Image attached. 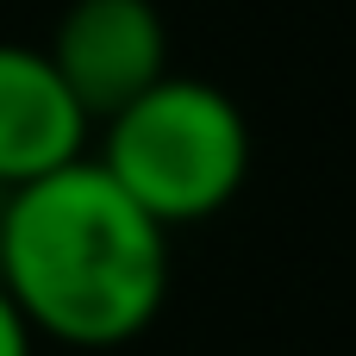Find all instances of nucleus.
Returning <instances> with one entry per match:
<instances>
[{
    "label": "nucleus",
    "instance_id": "nucleus-1",
    "mask_svg": "<svg viewBox=\"0 0 356 356\" xmlns=\"http://www.w3.org/2000/svg\"><path fill=\"white\" fill-rule=\"evenodd\" d=\"M0 288L31 338L69 350H119L169 300V232L94 163H69L6 194Z\"/></svg>",
    "mask_w": 356,
    "mask_h": 356
},
{
    "label": "nucleus",
    "instance_id": "nucleus-2",
    "mask_svg": "<svg viewBox=\"0 0 356 356\" xmlns=\"http://www.w3.org/2000/svg\"><path fill=\"white\" fill-rule=\"evenodd\" d=\"M94 163L163 225H200L225 213L250 175V125L238 100L194 75H163L125 113L100 125Z\"/></svg>",
    "mask_w": 356,
    "mask_h": 356
},
{
    "label": "nucleus",
    "instance_id": "nucleus-3",
    "mask_svg": "<svg viewBox=\"0 0 356 356\" xmlns=\"http://www.w3.org/2000/svg\"><path fill=\"white\" fill-rule=\"evenodd\" d=\"M44 50L94 125L169 75V25L150 0H75Z\"/></svg>",
    "mask_w": 356,
    "mask_h": 356
},
{
    "label": "nucleus",
    "instance_id": "nucleus-4",
    "mask_svg": "<svg viewBox=\"0 0 356 356\" xmlns=\"http://www.w3.org/2000/svg\"><path fill=\"white\" fill-rule=\"evenodd\" d=\"M94 119L44 44H0V188H31L88 156Z\"/></svg>",
    "mask_w": 356,
    "mask_h": 356
},
{
    "label": "nucleus",
    "instance_id": "nucleus-5",
    "mask_svg": "<svg viewBox=\"0 0 356 356\" xmlns=\"http://www.w3.org/2000/svg\"><path fill=\"white\" fill-rule=\"evenodd\" d=\"M31 325H25V313L13 307V294L0 288V356H31Z\"/></svg>",
    "mask_w": 356,
    "mask_h": 356
},
{
    "label": "nucleus",
    "instance_id": "nucleus-6",
    "mask_svg": "<svg viewBox=\"0 0 356 356\" xmlns=\"http://www.w3.org/2000/svg\"><path fill=\"white\" fill-rule=\"evenodd\" d=\"M0 213H6V188H0Z\"/></svg>",
    "mask_w": 356,
    "mask_h": 356
}]
</instances>
